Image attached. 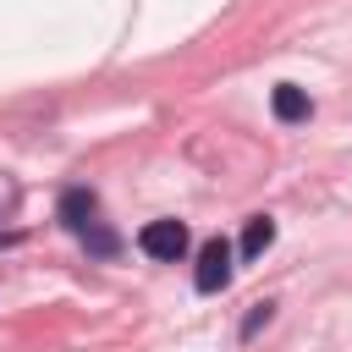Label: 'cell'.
Listing matches in <instances>:
<instances>
[{
	"label": "cell",
	"mask_w": 352,
	"mask_h": 352,
	"mask_svg": "<svg viewBox=\"0 0 352 352\" xmlns=\"http://www.w3.org/2000/svg\"><path fill=\"white\" fill-rule=\"evenodd\" d=\"M226 280H231V242H226V236H209V242L198 248L192 286H198V292H226Z\"/></svg>",
	"instance_id": "6da1fadb"
},
{
	"label": "cell",
	"mask_w": 352,
	"mask_h": 352,
	"mask_svg": "<svg viewBox=\"0 0 352 352\" xmlns=\"http://www.w3.org/2000/svg\"><path fill=\"white\" fill-rule=\"evenodd\" d=\"M138 248H143L148 258H182V253H187V226H182V220H148V226L138 231Z\"/></svg>",
	"instance_id": "7a4b0ae2"
},
{
	"label": "cell",
	"mask_w": 352,
	"mask_h": 352,
	"mask_svg": "<svg viewBox=\"0 0 352 352\" xmlns=\"http://www.w3.org/2000/svg\"><path fill=\"white\" fill-rule=\"evenodd\" d=\"M94 209H99V198H94L88 187H66V192H60V226L77 231V236L94 226Z\"/></svg>",
	"instance_id": "3957f363"
},
{
	"label": "cell",
	"mask_w": 352,
	"mask_h": 352,
	"mask_svg": "<svg viewBox=\"0 0 352 352\" xmlns=\"http://www.w3.org/2000/svg\"><path fill=\"white\" fill-rule=\"evenodd\" d=\"M270 110L280 116V121H308V94L297 88V82H275V94H270Z\"/></svg>",
	"instance_id": "277c9868"
},
{
	"label": "cell",
	"mask_w": 352,
	"mask_h": 352,
	"mask_svg": "<svg viewBox=\"0 0 352 352\" xmlns=\"http://www.w3.org/2000/svg\"><path fill=\"white\" fill-rule=\"evenodd\" d=\"M270 242H275V220H270V214H253V220L242 226V258H258Z\"/></svg>",
	"instance_id": "5b68a950"
},
{
	"label": "cell",
	"mask_w": 352,
	"mask_h": 352,
	"mask_svg": "<svg viewBox=\"0 0 352 352\" xmlns=\"http://www.w3.org/2000/svg\"><path fill=\"white\" fill-rule=\"evenodd\" d=\"M82 242H88V253H99V258H110V253H116V248H121V242H116V236H110V231H104V226H99V220H94V226H88V231H82Z\"/></svg>",
	"instance_id": "8992f818"
},
{
	"label": "cell",
	"mask_w": 352,
	"mask_h": 352,
	"mask_svg": "<svg viewBox=\"0 0 352 352\" xmlns=\"http://www.w3.org/2000/svg\"><path fill=\"white\" fill-rule=\"evenodd\" d=\"M258 324H270V302H253V314L242 319V336H258Z\"/></svg>",
	"instance_id": "52a82bcc"
}]
</instances>
